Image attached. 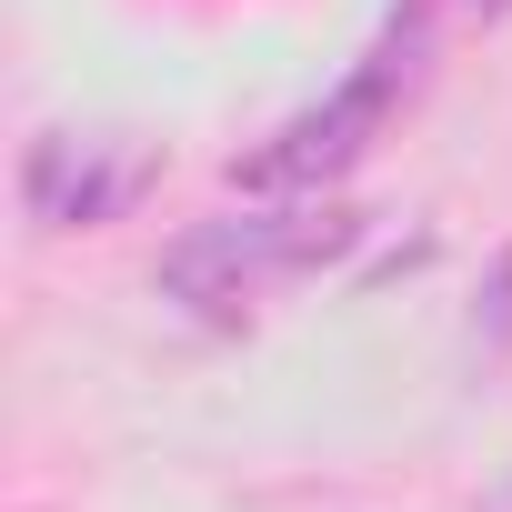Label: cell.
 Here are the masks:
<instances>
[{
  "instance_id": "1",
  "label": "cell",
  "mask_w": 512,
  "mask_h": 512,
  "mask_svg": "<svg viewBox=\"0 0 512 512\" xmlns=\"http://www.w3.org/2000/svg\"><path fill=\"white\" fill-rule=\"evenodd\" d=\"M332 251H352V211H322V201L312 211H231L161 251V292L191 302L201 322H241L272 282L332 262Z\"/></svg>"
},
{
  "instance_id": "2",
  "label": "cell",
  "mask_w": 512,
  "mask_h": 512,
  "mask_svg": "<svg viewBox=\"0 0 512 512\" xmlns=\"http://www.w3.org/2000/svg\"><path fill=\"white\" fill-rule=\"evenodd\" d=\"M412 61H422V0L382 31V51H372V61H362L322 111H302L272 151H251V161H241V181H251V191H322L332 171H352V161H362V141L382 131V111L412 91Z\"/></svg>"
},
{
  "instance_id": "3",
  "label": "cell",
  "mask_w": 512,
  "mask_h": 512,
  "mask_svg": "<svg viewBox=\"0 0 512 512\" xmlns=\"http://www.w3.org/2000/svg\"><path fill=\"white\" fill-rule=\"evenodd\" d=\"M151 181V151L141 141H41L31 151V221L51 231H91V221H121Z\"/></svg>"
},
{
  "instance_id": "4",
  "label": "cell",
  "mask_w": 512,
  "mask_h": 512,
  "mask_svg": "<svg viewBox=\"0 0 512 512\" xmlns=\"http://www.w3.org/2000/svg\"><path fill=\"white\" fill-rule=\"evenodd\" d=\"M482 342H512V251H502V272H492V322H482Z\"/></svg>"
},
{
  "instance_id": "5",
  "label": "cell",
  "mask_w": 512,
  "mask_h": 512,
  "mask_svg": "<svg viewBox=\"0 0 512 512\" xmlns=\"http://www.w3.org/2000/svg\"><path fill=\"white\" fill-rule=\"evenodd\" d=\"M482 11H502V0H482Z\"/></svg>"
}]
</instances>
